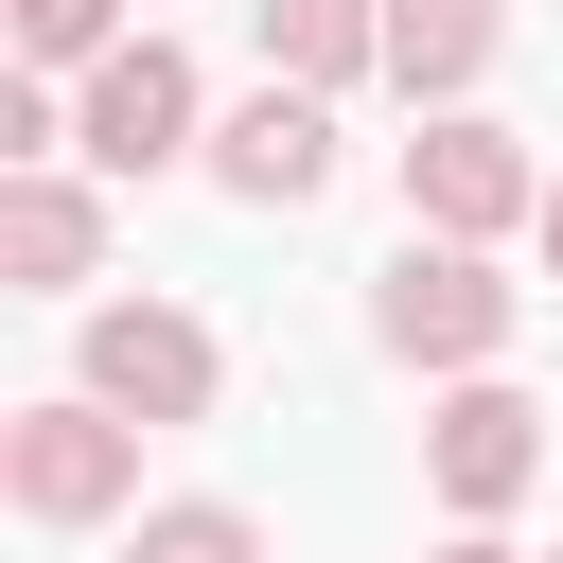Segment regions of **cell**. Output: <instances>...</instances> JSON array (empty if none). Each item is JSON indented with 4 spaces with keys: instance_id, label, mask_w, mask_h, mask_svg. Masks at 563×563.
<instances>
[{
    "instance_id": "cell-1",
    "label": "cell",
    "mask_w": 563,
    "mask_h": 563,
    "mask_svg": "<svg viewBox=\"0 0 563 563\" xmlns=\"http://www.w3.org/2000/svg\"><path fill=\"white\" fill-rule=\"evenodd\" d=\"M510 334H528V282L493 264V246H387L369 264V352L387 369H422V387H493L510 369Z\"/></svg>"
},
{
    "instance_id": "cell-2",
    "label": "cell",
    "mask_w": 563,
    "mask_h": 563,
    "mask_svg": "<svg viewBox=\"0 0 563 563\" xmlns=\"http://www.w3.org/2000/svg\"><path fill=\"white\" fill-rule=\"evenodd\" d=\"M545 176H563V158H528V123H493V106L405 123V229H422V246H510V229H545Z\"/></svg>"
},
{
    "instance_id": "cell-3",
    "label": "cell",
    "mask_w": 563,
    "mask_h": 563,
    "mask_svg": "<svg viewBox=\"0 0 563 563\" xmlns=\"http://www.w3.org/2000/svg\"><path fill=\"white\" fill-rule=\"evenodd\" d=\"M70 387H88L106 422L176 440V422H211L229 352H211V317H194V299H88V317H70Z\"/></svg>"
},
{
    "instance_id": "cell-4",
    "label": "cell",
    "mask_w": 563,
    "mask_h": 563,
    "mask_svg": "<svg viewBox=\"0 0 563 563\" xmlns=\"http://www.w3.org/2000/svg\"><path fill=\"white\" fill-rule=\"evenodd\" d=\"M211 123H229V106L194 88V53H176L158 18L70 88V158H88V176H176V158H211Z\"/></svg>"
},
{
    "instance_id": "cell-5",
    "label": "cell",
    "mask_w": 563,
    "mask_h": 563,
    "mask_svg": "<svg viewBox=\"0 0 563 563\" xmlns=\"http://www.w3.org/2000/svg\"><path fill=\"white\" fill-rule=\"evenodd\" d=\"M0 493H18V528H141V422L53 387V405L0 422Z\"/></svg>"
},
{
    "instance_id": "cell-6",
    "label": "cell",
    "mask_w": 563,
    "mask_h": 563,
    "mask_svg": "<svg viewBox=\"0 0 563 563\" xmlns=\"http://www.w3.org/2000/svg\"><path fill=\"white\" fill-rule=\"evenodd\" d=\"M422 493L457 510V528H510L528 493H545V405L493 369V387H440L422 405Z\"/></svg>"
},
{
    "instance_id": "cell-7",
    "label": "cell",
    "mask_w": 563,
    "mask_h": 563,
    "mask_svg": "<svg viewBox=\"0 0 563 563\" xmlns=\"http://www.w3.org/2000/svg\"><path fill=\"white\" fill-rule=\"evenodd\" d=\"M194 176H211L229 211H317V194H334V106H317V88H246Z\"/></svg>"
},
{
    "instance_id": "cell-8",
    "label": "cell",
    "mask_w": 563,
    "mask_h": 563,
    "mask_svg": "<svg viewBox=\"0 0 563 563\" xmlns=\"http://www.w3.org/2000/svg\"><path fill=\"white\" fill-rule=\"evenodd\" d=\"M0 282L18 299H88L106 282V176H0Z\"/></svg>"
},
{
    "instance_id": "cell-9",
    "label": "cell",
    "mask_w": 563,
    "mask_h": 563,
    "mask_svg": "<svg viewBox=\"0 0 563 563\" xmlns=\"http://www.w3.org/2000/svg\"><path fill=\"white\" fill-rule=\"evenodd\" d=\"M493 53H510V0H387V88H405V123L475 106Z\"/></svg>"
},
{
    "instance_id": "cell-10",
    "label": "cell",
    "mask_w": 563,
    "mask_h": 563,
    "mask_svg": "<svg viewBox=\"0 0 563 563\" xmlns=\"http://www.w3.org/2000/svg\"><path fill=\"white\" fill-rule=\"evenodd\" d=\"M246 35H264V88H369L387 70V0H246Z\"/></svg>"
},
{
    "instance_id": "cell-11",
    "label": "cell",
    "mask_w": 563,
    "mask_h": 563,
    "mask_svg": "<svg viewBox=\"0 0 563 563\" xmlns=\"http://www.w3.org/2000/svg\"><path fill=\"white\" fill-rule=\"evenodd\" d=\"M123 563H264V510H246V493H158V510L123 528Z\"/></svg>"
},
{
    "instance_id": "cell-12",
    "label": "cell",
    "mask_w": 563,
    "mask_h": 563,
    "mask_svg": "<svg viewBox=\"0 0 563 563\" xmlns=\"http://www.w3.org/2000/svg\"><path fill=\"white\" fill-rule=\"evenodd\" d=\"M0 35H18V70H53V88H88V70L123 53V0H0Z\"/></svg>"
},
{
    "instance_id": "cell-13",
    "label": "cell",
    "mask_w": 563,
    "mask_h": 563,
    "mask_svg": "<svg viewBox=\"0 0 563 563\" xmlns=\"http://www.w3.org/2000/svg\"><path fill=\"white\" fill-rule=\"evenodd\" d=\"M440 563H528V545H510V528H457V545H440Z\"/></svg>"
},
{
    "instance_id": "cell-14",
    "label": "cell",
    "mask_w": 563,
    "mask_h": 563,
    "mask_svg": "<svg viewBox=\"0 0 563 563\" xmlns=\"http://www.w3.org/2000/svg\"><path fill=\"white\" fill-rule=\"evenodd\" d=\"M528 246H545V282H563V176H545V229H528Z\"/></svg>"
}]
</instances>
